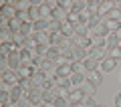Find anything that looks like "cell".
Instances as JSON below:
<instances>
[{
    "mask_svg": "<svg viewBox=\"0 0 121 107\" xmlns=\"http://www.w3.org/2000/svg\"><path fill=\"white\" fill-rule=\"evenodd\" d=\"M87 51H89V57H91V59L99 61V63H103V61L109 57V49H107V47H93V45H91Z\"/></svg>",
    "mask_w": 121,
    "mask_h": 107,
    "instance_id": "1",
    "label": "cell"
},
{
    "mask_svg": "<svg viewBox=\"0 0 121 107\" xmlns=\"http://www.w3.org/2000/svg\"><path fill=\"white\" fill-rule=\"evenodd\" d=\"M0 16L4 18V20H12V18L18 16V10L12 2H4V4L0 6Z\"/></svg>",
    "mask_w": 121,
    "mask_h": 107,
    "instance_id": "2",
    "label": "cell"
},
{
    "mask_svg": "<svg viewBox=\"0 0 121 107\" xmlns=\"http://www.w3.org/2000/svg\"><path fill=\"white\" fill-rule=\"evenodd\" d=\"M2 81L8 83V85H12V87L20 85V77H18V73H16V71H10V69L2 71Z\"/></svg>",
    "mask_w": 121,
    "mask_h": 107,
    "instance_id": "3",
    "label": "cell"
},
{
    "mask_svg": "<svg viewBox=\"0 0 121 107\" xmlns=\"http://www.w3.org/2000/svg\"><path fill=\"white\" fill-rule=\"evenodd\" d=\"M43 87H35V89L32 91H28V93H26V97L30 99V103H32V105H40V103H44L43 101Z\"/></svg>",
    "mask_w": 121,
    "mask_h": 107,
    "instance_id": "4",
    "label": "cell"
},
{
    "mask_svg": "<svg viewBox=\"0 0 121 107\" xmlns=\"http://www.w3.org/2000/svg\"><path fill=\"white\" fill-rule=\"evenodd\" d=\"M69 79H71V85H73V89H81V87L85 85V81H87L85 73H73Z\"/></svg>",
    "mask_w": 121,
    "mask_h": 107,
    "instance_id": "5",
    "label": "cell"
},
{
    "mask_svg": "<svg viewBox=\"0 0 121 107\" xmlns=\"http://www.w3.org/2000/svg\"><path fill=\"white\" fill-rule=\"evenodd\" d=\"M107 34H109V30H107V26H105V22H103V24H99V26H95V28L89 30V39H93V36H101V39H105Z\"/></svg>",
    "mask_w": 121,
    "mask_h": 107,
    "instance_id": "6",
    "label": "cell"
},
{
    "mask_svg": "<svg viewBox=\"0 0 121 107\" xmlns=\"http://www.w3.org/2000/svg\"><path fill=\"white\" fill-rule=\"evenodd\" d=\"M16 73H18V77H20V79H32V75H35L36 71L32 67H28V65H20Z\"/></svg>",
    "mask_w": 121,
    "mask_h": 107,
    "instance_id": "7",
    "label": "cell"
},
{
    "mask_svg": "<svg viewBox=\"0 0 121 107\" xmlns=\"http://www.w3.org/2000/svg\"><path fill=\"white\" fill-rule=\"evenodd\" d=\"M105 47H107L109 51L119 47V36H117V32H109L107 36H105Z\"/></svg>",
    "mask_w": 121,
    "mask_h": 107,
    "instance_id": "8",
    "label": "cell"
},
{
    "mask_svg": "<svg viewBox=\"0 0 121 107\" xmlns=\"http://www.w3.org/2000/svg\"><path fill=\"white\" fill-rule=\"evenodd\" d=\"M22 97H26V93L22 91L20 85H16V87H12V89H10V101H12V103H18Z\"/></svg>",
    "mask_w": 121,
    "mask_h": 107,
    "instance_id": "9",
    "label": "cell"
},
{
    "mask_svg": "<svg viewBox=\"0 0 121 107\" xmlns=\"http://www.w3.org/2000/svg\"><path fill=\"white\" fill-rule=\"evenodd\" d=\"M35 40L39 45H47V47H51V30H47V32H35Z\"/></svg>",
    "mask_w": 121,
    "mask_h": 107,
    "instance_id": "10",
    "label": "cell"
},
{
    "mask_svg": "<svg viewBox=\"0 0 121 107\" xmlns=\"http://www.w3.org/2000/svg\"><path fill=\"white\" fill-rule=\"evenodd\" d=\"M85 101V93L81 89H71V95H69V103H83Z\"/></svg>",
    "mask_w": 121,
    "mask_h": 107,
    "instance_id": "11",
    "label": "cell"
},
{
    "mask_svg": "<svg viewBox=\"0 0 121 107\" xmlns=\"http://www.w3.org/2000/svg\"><path fill=\"white\" fill-rule=\"evenodd\" d=\"M83 67H85L87 73H91V71H101V63H99V61H95V59H91V57L83 63Z\"/></svg>",
    "mask_w": 121,
    "mask_h": 107,
    "instance_id": "12",
    "label": "cell"
},
{
    "mask_svg": "<svg viewBox=\"0 0 121 107\" xmlns=\"http://www.w3.org/2000/svg\"><path fill=\"white\" fill-rule=\"evenodd\" d=\"M73 45H75V47H79V49H89L93 43H91L89 36H75V39H73Z\"/></svg>",
    "mask_w": 121,
    "mask_h": 107,
    "instance_id": "13",
    "label": "cell"
},
{
    "mask_svg": "<svg viewBox=\"0 0 121 107\" xmlns=\"http://www.w3.org/2000/svg\"><path fill=\"white\" fill-rule=\"evenodd\" d=\"M56 97H59L56 87H55V89H44V91H43V101H44V103H55Z\"/></svg>",
    "mask_w": 121,
    "mask_h": 107,
    "instance_id": "14",
    "label": "cell"
},
{
    "mask_svg": "<svg viewBox=\"0 0 121 107\" xmlns=\"http://www.w3.org/2000/svg\"><path fill=\"white\" fill-rule=\"evenodd\" d=\"M55 83H56V87L59 89H73V85H71V79L69 77H60V75H56V79H55Z\"/></svg>",
    "mask_w": 121,
    "mask_h": 107,
    "instance_id": "15",
    "label": "cell"
},
{
    "mask_svg": "<svg viewBox=\"0 0 121 107\" xmlns=\"http://www.w3.org/2000/svg\"><path fill=\"white\" fill-rule=\"evenodd\" d=\"M81 91L85 93V97H93V95L97 93V85H93V83H91L89 79H87V81H85V85L81 87Z\"/></svg>",
    "mask_w": 121,
    "mask_h": 107,
    "instance_id": "16",
    "label": "cell"
},
{
    "mask_svg": "<svg viewBox=\"0 0 121 107\" xmlns=\"http://www.w3.org/2000/svg\"><path fill=\"white\" fill-rule=\"evenodd\" d=\"M115 67H117V59H111V57H107V59L101 63V71H103V73H109V71H113Z\"/></svg>",
    "mask_w": 121,
    "mask_h": 107,
    "instance_id": "17",
    "label": "cell"
},
{
    "mask_svg": "<svg viewBox=\"0 0 121 107\" xmlns=\"http://www.w3.org/2000/svg\"><path fill=\"white\" fill-rule=\"evenodd\" d=\"M8 26H10V30H12V34H16V32H20V30H22V26H24V22H22L20 20V18H12V20H10L8 22Z\"/></svg>",
    "mask_w": 121,
    "mask_h": 107,
    "instance_id": "18",
    "label": "cell"
},
{
    "mask_svg": "<svg viewBox=\"0 0 121 107\" xmlns=\"http://www.w3.org/2000/svg\"><path fill=\"white\" fill-rule=\"evenodd\" d=\"M60 34H63V36H67V39H75V36H77V32H75V26L69 24V22H67V24H63Z\"/></svg>",
    "mask_w": 121,
    "mask_h": 107,
    "instance_id": "19",
    "label": "cell"
},
{
    "mask_svg": "<svg viewBox=\"0 0 121 107\" xmlns=\"http://www.w3.org/2000/svg\"><path fill=\"white\" fill-rule=\"evenodd\" d=\"M89 81L93 83V85L99 87L101 81H103V71H91V73H89Z\"/></svg>",
    "mask_w": 121,
    "mask_h": 107,
    "instance_id": "20",
    "label": "cell"
},
{
    "mask_svg": "<svg viewBox=\"0 0 121 107\" xmlns=\"http://www.w3.org/2000/svg\"><path fill=\"white\" fill-rule=\"evenodd\" d=\"M20 34H24L26 39H32V36H35V24H32V22H24Z\"/></svg>",
    "mask_w": 121,
    "mask_h": 107,
    "instance_id": "21",
    "label": "cell"
},
{
    "mask_svg": "<svg viewBox=\"0 0 121 107\" xmlns=\"http://www.w3.org/2000/svg\"><path fill=\"white\" fill-rule=\"evenodd\" d=\"M28 14H30V20H32V24H35L36 20H43V18H40V4H35L32 8L28 10Z\"/></svg>",
    "mask_w": 121,
    "mask_h": 107,
    "instance_id": "22",
    "label": "cell"
},
{
    "mask_svg": "<svg viewBox=\"0 0 121 107\" xmlns=\"http://www.w3.org/2000/svg\"><path fill=\"white\" fill-rule=\"evenodd\" d=\"M51 28V22L48 20H36L35 22V32H47Z\"/></svg>",
    "mask_w": 121,
    "mask_h": 107,
    "instance_id": "23",
    "label": "cell"
},
{
    "mask_svg": "<svg viewBox=\"0 0 121 107\" xmlns=\"http://www.w3.org/2000/svg\"><path fill=\"white\" fill-rule=\"evenodd\" d=\"M40 18H43V20L52 22V10L48 8L47 4H40Z\"/></svg>",
    "mask_w": 121,
    "mask_h": 107,
    "instance_id": "24",
    "label": "cell"
},
{
    "mask_svg": "<svg viewBox=\"0 0 121 107\" xmlns=\"http://www.w3.org/2000/svg\"><path fill=\"white\" fill-rule=\"evenodd\" d=\"M105 26H107L109 32H117V30L121 28V22L119 20H113V18H107V20H105Z\"/></svg>",
    "mask_w": 121,
    "mask_h": 107,
    "instance_id": "25",
    "label": "cell"
},
{
    "mask_svg": "<svg viewBox=\"0 0 121 107\" xmlns=\"http://www.w3.org/2000/svg\"><path fill=\"white\" fill-rule=\"evenodd\" d=\"M115 6H117V4H113L111 0H107V2H101V8H99V16H101V14H109V12H111L113 8H115Z\"/></svg>",
    "mask_w": 121,
    "mask_h": 107,
    "instance_id": "26",
    "label": "cell"
},
{
    "mask_svg": "<svg viewBox=\"0 0 121 107\" xmlns=\"http://www.w3.org/2000/svg\"><path fill=\"white\" fill-rule=\"evenodd\" d=\"M99 8H101V2H99V0H91L89 4H87V10H89L91 14H99Z\"/></svg>",
    "mask_w": 121,
    "mask_h": 107,
    "instance_id": "27",
    "label": "cell"
},
{
    "mask_svg": "<svg viewBox=\"0 0 121 107\" xmlns=\"http://www.w3.org/2000/svg\"><path fill=\"white\" fill-rule=\"evenodd\" d=\"M12 43L14 45H18V47H24V43H26V36L24 34H20V32H16V34H12Z\"/></svg>",
    "mask_w": 121,
    "mask_h": 107,
    "instance_id": "28",
    "label": "cell"
},
{
    "mask_svg": "<svg viewBox=\"0 0 121 107\" xmlns=\"http://www.w3.org/2000/svg\"><path fill=\"white\" fill-rule=\"evenodd\" d=\"M69 24L79 26V24H81V14H79V12H71L69 14Z\"/></svg>",
    "mask_w": 121,
    "mask_h": 107,
    "instance_id": "29",
    "label": "cell"
},
{
    "mask_svg": "<svg viewBox=\"0 0 121 107\" xmlns=\"http://www.w3.org/2000/svg\"><path fill=\"white\" fill-rule=\"evenodd\" d=\"M87 4H89V2H85V0H75V10L73 12H83V10H87Z\"/></svg>",
    "mask_w": 121,
    "mask_h": 107,
    "instance_id": "30",
    "label": "cell"
},
{
    "mask_svg": "<svg viewBox=\"0 0 121 107\" xmlns=\"http://www.w3.org/2000/svg\"><path fill=\"white\" fill-rule=\"evenodd\" d=\"M60 39H63V34H60V32H51V47H59Z\"/></svg>",
    "mask_w": 121,
    "mask_h": 107,
    "instance_id": "31",
    "label": "cell"
},
{
    "mask_svg": "<svg viewBox=\"0 0 121 107\" xmlns=\"http://www.w3.org/2000/svg\"><path fill=\"white\" fill-rule=\"evenodd\" d=\"M71 103H69V99H65V97H56L55 99V107H69Z\"/></svg>",
    "mask_w": 121,
    "mask_h": 107,
    "instance_id": "32",
    "label": "cell"
},
{
    "mask_svg": "<svg viewBox=\"0 0 121 107\" xmlns=\"http://www.w3.org/2000/svg\"><path fill=\"white\" fill-rule=\"evenodd\" d=\"M10 53H12V51H10V45H0V55L4 57V59H8Z\"/></svg>",
    "mask_w": 121,
    "mask_h": 107,
    "instance_id": "33",
    "label": "cell"
},
{
    "mask_svg": "<svg viewBox=\"0 0 121 107\" xmlns=\"http://www.w3.org/2000/svg\"><path fill=\"white\" fill-rule=\"evenodd\" d=\"M91 43H93V47H105V39H101V36H93Z\"/></svg>",
    "mask_w": 121,
    "mask_h": 107,
    "instance_id": "34",
    "label": "cell"
},
{
    "mask_svg": "<svg viewBox=\"0 0 121 107\" xmlns=\"http://www.w3.org/2000/svg\"><path fill=\"white\" fill-rule=\"evenodd\" d=\"M107 16H109V18H113V20H119V16H121V10L117 8V6H115V8H113L111 12L107 14Z\"/></svg>",
    "mask_w": 121,
    "mask_h": 107,
    "instance_id": "35",
    "label": "cell"
},
{
    "mask_svg": "<svg viewBox=\"0 0 121 107\" xmlns=\"http://www.w3.org/2000/svg\"><path fill=\"white\" fill-rule=\"evenodd\" d=\"M109 57L119 61V59H121V49H119V47H117V49H111V51H109Z\"/></svg>",
    "mask_w": 121,
    "mask_h": 107,
    "instance_id": "36",
    "label": "cell"
},
{
    "mask_svg": "<svg viewBox=\"0 0 121 107\" xmlns=\"http://www.w3.org/2000/svg\"><path fill=\"white\" fill-rule=\"evenodd\" d=\"M83 107H99L95 103V99L93 97H85V101H83Z\"/></svg>",
    "mask_w": 121,
    "mask_h": 107,
    "instance_id": "37",
    "label": "cell"
},
{
    "mask_svg": "<svg viewBox=\"0 0 121 107\" xmlns=\"http://www.w3.org/2000/svg\"><path fill=\"white\" fill-rule=\"evenodd\" d=\"M73 73H85L83 63H73Z\"/></svg>",
    "mask_w": 121,
    "mask_h": 107,
    "instance_id": "38",
    "label": "cell"
},
{
    "mask_svg": "<svg viewBox=\"0 0 121 107\" xmlns=\"http://www.w3.org/2000/svg\"><path fill=\"white\" fill-rule=\"evenodd\" d=\"M0 101H2V105H6V103H10V93H6V91H2V93H0Z\"/></svg>",
    "mask_w": 121,
    "mask_h": 107,
    "instance_id": "39",
    "label": "cell"
},
{
    "mask_svg": "<svg viewBox=\"0 0 121 107\" xmlns=\"http://www.w3.org/2000/svg\"><path fill=\"white\" fill-rule=\"evenodd\" d=\"M18 107H32V103H30L28 97H22L20 101H18Z\"/></svg>",
    "mask_w": 121,
    "mask_h": 107,
    "instance_id": "40",
    "label": "cell"
},
{
    "mask_svg": "<svg viewBox=\"0 0 121 107\" xmlns=\"http://www.w3.org/2000/svg\"><path fill=\"white\" fill-rule=\"evenodd\" d=\"M44 4H47V6H48V8H51V10L59 8V2H55V0H47V2H44Z\"/></svg>",
    "mask_w": 121,
    "mask_h": 107,
    "instance_id": "41",
    "label": "cell"
},
{
    "mask_svg": "<svg viewBox=\"0 0 121 107\" xmlns=\"http://www.w3.org/2000/svg\"><path fill=\"white\" fill-rule=\"evenodd\" d=\"M115 105H117V107H121V93L115 97Z\"/></svg>",
    "mask_w": 121,
    "mask_h": 107,
    "instance_id": "42",
    "label": "cell"
},
{
    "mask_svg": "<svg viewBox=\"0 0 121 107\" xmlns=\"http://www.w3.org/2000/svg\"><path fill=\"white\" fill-rule=\"evenodd\" d=\"M69 107H83V103H71Z\"/></svg>",
    "mask_w": 121,
    "mask_h": 107,
    "instance_id": "43",
    "label": "cell"
},
{
    "mask_svg": "<svg viewBox=\"0 0 121 107\" xmlns=\"http://www.w3.org/2000/svg\"><path fill=\"white\" fill-rule=\"evenodd\" d=\"M44 107H55V103H44Z\"/></svg>",
    "mask_w": 121,
    "mask_h": 107,
    "instance_id": "44",
    "label": "cell"
},
{
    "mask_svg": "<svg viewBox=\"0 0 121 107\" xmlns=\"http://www.w3.org/2000/svg\"><path fill=\"white\" fill-rule=\"evenodd\" d=\"M117 36H119V40H121V28H119V30H117Z\"/></svg>",
    "mask_w": 121,
    "mask_h": 107,
    "instance_id": "45",
    "label": "cell"
},
{
    "mask_svg": "<svg viewBox=\"0 0 121 107\" xmlns=\"http://www.w3.org/2000/svg\"><path fill=\"white\" fill-rule=\"evenodd\" d=\"M32 107H44V103H40V105H32Z\"/></svg>",
    "mask_w": 121,
    "mask_h": 107,
    "instance_id": "46",
    "label": "cell"
},
{
    "mask_svg": "<svg viewBox=\"0 0 121 107\" xmlns=\"http://www.w3.org/2000/svg\"><path fill=\"white\" fill-rule=\"evenodd\" d=\"M117 8H119V10H121V2H119V4H117Z\"/></svg>",
    "mask_w": 121,
    "mask_h": 107,
    "instance_id": "47",
    "label": "cell"
},
{
    "mask_svg": "<svg viewBox=\"0 0 121 107\" xmlns=\"http://www.w3.org/2000/svg\"><path fill=\"white\" fill-rule=\"evenodd\" d=\"M119 49H121V40H119Z\"/></svg>",
    "mask_w": 121,
    "mask_h": 107,
    "instance_id": "48",
    "label": "cell"
},
{
    "mask_svg": "<svg viewBox=\"0 0 121 107\" xmlns=\"http://www.w3.org/2000/svg\"><path fill=\"white\" fill-rule=\"evenodd\" d=\"M99 107H103V105H99Z\"/></svg>",
    "mask_w": 121,
    "mask_h": 107,
    "instance_id": "49",
    "label": "cell"
}]
</instances>
